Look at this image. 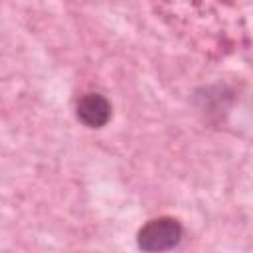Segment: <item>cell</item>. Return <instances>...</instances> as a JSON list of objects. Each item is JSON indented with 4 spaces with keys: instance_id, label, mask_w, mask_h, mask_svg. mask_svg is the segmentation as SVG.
<instances>
[{
    "instance_id": "6da1fadb",
    "label": "cell",
    "mask_w": 253,
    "mask_h": 253,
    "mask_svg": "<svg viewBox=\"0 0 253 253\" xmlns=\"http://www.w3.org/2000/svg\"><path fill=\"white\" fill-rule=\"evenodd\" d=\"M182 241V225L174 217H156L146 221L138 235L136 243L146 253H162L174 249Z\"/></svg>"
},
{
    "instance_id": "7a4b0ae2",
    "label": "cell",
    "mask_w": 253,
    "mask_h": 253,
    "mask_svg": "<svg viewBox=\"0 0 253 253\" xmlns=\"http://www.w3.org/2000/svg\"><path fill=\"white\" fill-rule=\"evenodd\" d=\"M77 119L91 128L105 126L111 119V103L101 93H87L77 101Z\"/></svg>"
}]
</instances>
